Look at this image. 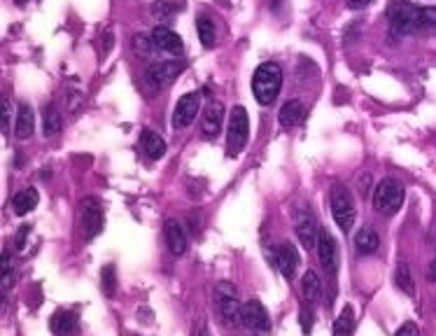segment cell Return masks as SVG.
Here are the masks:
<instances>
[{
    "mask_svg": "<svg viewBox=\"0 0 436 336\" xmlns=\"http://www.w3.org/2000/svg\"><path fill=\"white\" fill-rule=\"evenodd\" d=\"M387 21L394 35H408L436 24V7H418L411 0H392L387 5Z\"/></svg>",
    "mask_w": 436,
    "mask_h": 336,
    "instance_id": "6da1fadb",
    "label": "cell"
},
{
    "mask_svg": "<svg viewBox=\"0 0 436 336\" xmlns=\"http://www.w3.org/2000/svg\"><path fill=\"white\" fill-rule=\"evenodd\" d=\"M280 87H282V71L273 61H266L252 75V94H255V101L259 105H264V108L275 103V98L280 94Z\"/></svg>",
    "mask_w": 436,
    "mask_h": 336,
    "instance_id": "7a4b0ae2",
    "label": "cell"
},
{
    "mask_svg": "<svg viewBox=\"0 0 436 336\" xmlns=\"http://www.w3.org/2000/svg\"><path fill=\"white\" fill-rule=\"evenodd\" d=\"M404 203V185L396 178L380 180V185L373 192V208L385 217H392L399 212Z\"/></svg>",
    "mask_w": 436,
    "mask_h": 336,
    "instance_id": "3957f363",
    "label": "cell"
},
{
    "mask_svg": "<svg viewBox=\"0 0 436 336\" xmlns=\"http://www.w3.org/2000/svg\"><path fill=\"white\" fill-rule=\"evenodd\" d=\"M250 136V117L243 105H236L229 114V131H226V150L229 157H238L248 145Z\"/></svg>",
    "mask_w": 436,
    "mask_h": 336,
    "instance_id": "277c9868",
    "label": "cell"
},
{
    "mask_svg": "<svg viewBox=\"0 0 436 336\" xmlns=\"http://www.w3.org/2000/svg\"><path fill=\"white\" fill-rule=\"evenodd\" d=\"M329 203H332V217L336 220V224L341 227V232H350L355 224V203L353 196L348 194V189L343 185H334L332 194H329Z\"/></svg>",
    "mask_w": 436,
    "mask_h": 336,
    "instance_id": "5b68a950",
    "label": "cell"
},
{
    "mask_svg": "<svg viewBox=\"0 0 436 336\" xmlns=\"http://www.w3.org/2000/svg\"><path fill=\"white\" fill-rule=\"evenodd\" d=\"M215 308L226 325H238L243 320V304L236 296L234 285H229V282H219L215 287Z\"/></svg>",
    "mask_w": 436,
    "mask_h": 336,
    "instance_id": "8992f818",
    "label": "cell"
},
{
    "mask_svg": "<svg viewBox=\"0 0 436 336\" xmlns=\"http://www.w3.org/2000/svg\"><path fill=\"white\" fill-rule=\"evenodd\" d=\"M103 208L96 198H84L82 205H80V227H82V234L84 239H94L103 232Z\"/></svg>",
    "mask_w": 436,
    "mask_h": 336,
    "instance_id": "52a82bcc",
    "label": "cell"
},
{
    "mask_svg": "<svg viewBox=\"0 0 436 336\" xmlns=\"http://www.w3.org/2000/svg\"><path fill=\"white\" fill-rule=\"evenodd\" d=\"M243 323L257 334H269V330H271L269 311H266L264 304L257 301V299H248L246 304H243Z\"/></svg>",
    "mask_w": 436,
    "mask_h": 336,
    "instance_id": "ba28073f",
    "label": "cell"
},
{
    "mask_svg": "<svg viewBox=\"0 0 436 336\" xmlns=\"http://www.w3.org/2000/svg\"><path fill=\"white\" fill-rule=\"evenodd\" d=\"M198 110H201V96L196 91L191 94H185L175 105V112H173V126L175 128H187L191 121L196 119Z\"/></svg>",
    "mask_w": 436,
    "mask_h": 336,
    "instance_id": "9c48e42d",
    "label": "cell"
},
{
    "mask_svg": "<svg viewBox=\"0 0 436 336\" xmlns=\"http://www.w3.org/2000/svg\"><path fill=\"white\" fill-rule=\"evenodd\" d=\"M317 255L329 276H336V271H339V248H336V241L327 229H320L317 234Z\"/></svg>",
    "mask_w": 436,
    "mask_h": 336,
    "instance_id": "30bf717a",
    "label": "cell"
},
{
    "mask_svg": "<svg viewBox=\"0 0 436 336\" xmlns=\"http://www.w3.org/2000/svg\"><path fill=\"white\" fill-rule=\"evenodd\" d=\"M273 262H275V269H278L282 276L287 280H292L296 266H299V250H296L294 243H289V241L280 243V246L275 248Z\"/></svg>",
    "mask_w": 436,
    "mask_h": 336,
    "instance_id": "8fae6325",
    "label": "cell"
},
{
    "mask_svg": "<svg viewBox=\"0 0 436 336\" xmlns=\"http://www.w3.org/2000/svg\"><path fill=\"white\" fill-rule=\"evenodd\" d=\"M152 44L168 56H180L182 49H185L182 37L175 33V30L166 28V26H157L155 30H152Z\"/></svg>",
    "mask_w": 436,
    "mask_h": 336,
    "instance_id": "7c38bea8",
    "label": "cell"
},
{
    "mask_svg": "<svg viewBox=\"0 0 436 336\" xmlns=\"http://www.w3.org/2000/svg\"><path fill=\"white\" fill-rule=\"evenodd\" d=\"M164 234H166V246L175 257H182L189 250L187 232H185V227L178 222V220H168L166 227H164Z\"/></svg>",
    "mask_w": 436,
    "mask_h": 336,
    "instance_id": "4fadbf2b",
    "label": "cell"
},
{
    "mask_svg": "<svg viewBox=\"0 0 436 336\" xmlns=\"http://www.w3.org/2000/svg\"><path fill=\"white\" fill-rule=\"evenodd\" d=\"M180 71H182V64H175V61H168V64H157V66H152L150 71H147V84H150V89H152V91L162 89L164 84L171 82Z\"/></svg>",
    "mask_w": 436,
    "mask_h": 336,
    "instance_id": "5bb4252c",
    "label": "cell"
},
{
    "mask_svg": "<svg viewBox=\"0 0 436 336\" xmlns=\"http://www.w3.org/2000/svg\"><path fill=\"white\" fill-rule=\"evenodd\" d=\"M294 232L296 236H299L301 246L303 248H313L317 241V224L315 220H313V215H308V212H299V215L294 217Z\"/></svg>",
    "mask_w": 436,
    "mask_h": 336,
    "instance_id": "9a60e30c",
    "label": "cell"
},
{
    "mask_svg": "<svg viewBox=\"0 0 436 336\" xmlns=\"http://www.w3.org/2000/svg\"><path fill=\"white\" fill-rule=\"evenodd\" d=\"M222 119H224V108L219 103H212L208 110L203 114V121H201V131H203V138L208 140H215L219 131H222Z\"/></svg>",
    "mask_w": 436,
    "mask_h": 336,
    "instance_id": "2e32d148",
    "label": "cell"
},
{
    "mask_svg": "<svg viewBox=\"0 0 436 336\" xmlns=\"http://www.w3.org/2000/svg\"><path fill=\"white\" fill-rule=\"evenodd\" d=\"M140 150L145 152V157L152 159V162H157V159L164 157L166 152V143L159 133H155L152 128H143L140 133Z\"/></svg>",
    "mask_w": 436,
    "mask_h": 336,
    "instance_id": "e0dca14e",
    "label": "cell"
},
{
    "mask_svg": "<svg viewBox=\"0 0 436 336\" xmlns=\"http://www.w3.org/2000/svg\"><path fill=\"white\" fill-rule=\"evenodd\" d=\"M49 327L56 336H71L75 327H78V313L56 311L54 316L49 318Z\"/></svg>",
    "mask_w": 436,
    "mask_h": 336,
    "instance_id": "ac0fdd59",
    "label": "cell"
},
{
    "mask_svg": "<svg viewBox=\"0 0 436 336\" xmlns=\"http://www.w3.org/2000/svg\"><path fill=\"white\" fill-rule=\"evenodd\" d=\"M35 131V114L30 110V105L21 103L19 110H17V124H14V133H17V138L26 140L30 138Z\"/></svg>",
    "mask_w": 436,
    "mask_h": 336,
    "instance_id": "d6986e66",
    "label": "cell"
},
{
    "mask_svg": "<svg viewBox=\"0 0 436 336\" xmlns=\"http://www.w3.org/2000/svg\"><path fill=\"white\" fill-rule=\"evenodd\" d=\"M196 30H198V37H201V44L203 47H215L217 42V28H215V21H212L210 14L201 12L196 17Z\"/></svg>",
    "mask_w": 436,
    "mask_h": 336,
    "instance_id": "ffe728a7",
    "label": "cell"
},
{
    "mask_svg": "<svg viewBox=\"0 0 436 336\" xmlns=\"http://www.w3.org/2000/svg\"><path fill=\"white\" fill-rule=\"evenodd\" d=\"M355 246L362 255H373L378 248H380V236L376 229L371 227H362L355 236Z\"/></svg>",
    "mask_w": 436,
    "mask_h": 336,
    "instance_id": "44dd1931",
    "label": "cell"
},
{
    "mask_svg": "<svg viewBox=\"0 0 436 336\" xmlns=\"http://www.w3.org/2000/svg\"><path fill=\"white\" fill-rule=\"evenodd\" d=\"M303 117H305V108H303V103H299V101H287V103L280 108L278 121H280V126L292 128V126L299 124V121H301Z\"/></svg>",
    "mask_w": 436,
    "mask_h": 336,
    "instance_id": "7402d4cb",
    "label": "cell"
},
{
    "mask_svg": "<svg viewBox=\"0 0 436 336\" xmlns=\"http://www.w3.org/2000/svg\"><path fill=\"white\" fill-rule=\"evenodd\" d=\"M37 201H40V196H37V189L28 187V189H21V192L12 198V208H14L17 215H28V212L37 205Z\"/></svg>",
    "mask_w": 436,
    "mask_h": 336,
    "instance_id": "603a6c76",
    "label": "cell"
},
{
    "mask_svg": "<svg viewBox=\"0 0 436 336\" xmlns=\"http://www.w3.org/2000/svg\"><path fill=\"white\" fill-rule=\"evenodd\" d=\"M301 285H303L305 301H308V304H320V299H322V282H320L317 273L315 271H305Z\"/></svg>",
    "mask_w": 436,
    "mask_h": 336,
    "instance_id": "cb8c5ba5",
    "label": "cell"
},
{
    "mask_svg": "<svg viewBox=\"0 0 436 336\" xmlns=\"http://www.w3.org/2000/svg\"><path fill=\"white\" fill-rule=\"evenodd\" d=\"M353 330H355V311L353 306H343L341 316L334 323L332 336H353Z\"/></svg>",
    "mask_w": 436,
    "mask_h": 336,
    "instance_id": "d4e9b609",
    "label": "cell"
},
{
    "mask_svg": "<svg viewBox=\"0 0 436 336\" xmlns=\"http://www.w3.org/2000/svg\"><path fill=\"white\" fill-rule=\"evenodd\" d=\"M185 10V3L182 0H157L155 5H152V14H155L157 19H173L175 14H180Z\"/></svg>",
    "mask_w": 436,
    "mask_h": 336,
    "instance_id": "484cf974",
    "label": "cell"
},
{
    "mask_svg": "<svg viewBox=\"0 0 436 336\" xmlns=\"http://www.w3.org/2000/svg\"><path fill=\"white\" fill-rule=\"evenodd\" d=\"M61 126H63V121H61V114L56 110V105H47L42 112V131L47 138H52V136H56L61 131Z\"/></svg>",
    "mask_w": 436,
    "mask_h": 336,
    "instance_id": "4316f807",
    "label": "cell"
},
{
    "mask_svg": "<svg viewBox=\"0 0 436 336\" xmlns=\"http://www.w3.org/2000/svg\"><path fill=\"white\" fill-rule=\"evenodd\" d=\"M394 282H396V287L401 289L404 294H413L416 292V282H413V273H411V266L404 262L396 264V273H394Z\"/></svg>",
    "mask_w": 436,
    "mask_h": 336,
    "instance_id": "83f0119b",
    "label": "cell"
},
{
    "mask_svg": "<svg viewBox=\"0 0 436 336\" xmlns=\"http://www.w3.org/2000/svg\"><path fill=\"white\" fill-rule=\"evenodd\" d=\"M101 285H103V294L105 296H114V292H117V271H114V266L108 264L103 266V273H101Z\"/></svg>",
    "mask_w": 436,
    "mask_h": 336,
    "instance_id": "f1b7e54d",
    "label": "cell"
},
{
    "mask_svg": "<svg viewBox=\"0 0 436 336\" xmlns=\"http://www.w3.org/2000/svg\"><path fill=\"white\" fill-rule=\"evenodd\" d=\"M12 285V257H10V252H3V287L5 289H10Z\"/></svg>",
    "mask_w": 436,
    "mask_h": 336,
    "instance_id": "f546056e",
    "label": "cell"
},
{
    "mask_svg": "<svg viewBox=\"0 0 436 336\" xmlns=\"http://www.w3.org/2000/svg\"><path fill=\"white\" fill-rule=\"evenodd\" d=\"M299 320H301V327H303V334H310L313 330V308L308 304H303L301 311H299Z\"/></svg>",
    "mask_w": 436,
    "mask_h": 336,
    "instance_id": "4dcf8cb0",
    "label": "cell"
},
{
    "mask_svg": "<svg viewBox=\"0 0 436 336\" xmlns=\"http://www.w3.org/2000/svg\"><path fill=\"white\" fill-rule=\"evenodd\" d=\"M394 336H420V330L416 323H404L399 330H396Z\"/></svg>",
    "mask_w": 436,
    "mask_h": 336,
    "instance_id": "1f68e13d",
    "label": "cell"
},
{
    "mask_svg": "<svg viewBox=\"0 0 436 336\" xmlns=\"http://www.w3.org/2000/svg\"><path fill=\"white\" fill-rule=\"evenodd\" d=\"M3 117H5V133H10V126H12V103H10V98H5V112H3Z\"/></svg>",
    "mask_w": 436,
    "mask_h": 336,
    "instance_id": "d6a6232c",
    "label": "cell"
},
{
    "mask_svg": "<svg viewBox=\"0 0 436 336\" xmlns=\"http://www.w3.org/2000/svg\"><path fill=\"white\" fill-rule=\"evenodd\" d=\"M26 236H28V227H21V232L17 234V239H14V248L24 250L26 248Z\"/></svg>",
    "mask_w": 436,
    "mask_h": 336,
    "instance_id": "836d02e7",
    "label": "cell"
},
{
    "mask_svg": "<svg viewBox=\"0 0 436 336\" xmlns=\"http://www.w3.org/2000/svg\"><path fill=\"white\" fill-rule=\"evenodd\" d=\"M371 0H348V7L350 10H364L366 5H369Z\"/></svg>",
    "mask_w": 436,
    "mask_h": 336,
    "instance_id": "e575fe53",
    "label": "cell"
},
{
    "mask_svg": "<svg viewBox=\"0 0 436 336\" xmlns=\"http://www.w3.org/2000/svg\"><path fill=\"white\" fill-rule=\"evenodd\" d=\"M427 278H430V280H436V257L430 262V269H427Z\"/></svg>",
    "mask_w": 436,
    "mask_h": 336,
    "instance_id": "d590c367",
    "label": "cell"
},
{
    "mask_svg": "<svg viewBox=\"0 0 436 336\" xmlns=\"http://www.w3.org/2000/svg\"><path fill=\"white\" fill-rule=\"evenodd\" d=\"M198 336H210V332H208V327H203V330H201V334H198Z\"/></svg>",
    "mask_w": 436,
    "mask_h": 336,
    "instance_id": "8d00e7d4",
    "label": "cell"
},
{
    "mask_svg": "<svg viewBox=\"0 0 436 336\" xmlns=\"http://www.w3.org/2000/svg\"><path fill=\"white\" fill-rule=\"evenodd\" d=\"M219 3H224V5H229V3H231V0H219Z\"/></svg>",
    "mask_w": 436,
    "mask_h": 336,
    "instance_id": "74e56055",
    "label": "cell"
},
{
    "mask_svg": "<svg viewBox=\"0 0 436 336\" xmlns=\"http://www.w3.org/2000/svg\"><path fill=\"white\" fill-rule=\"evenodd\" d=\"M17 3H21V5H24V3H28V0H17Z\"/></svg>",
    "mask_w": 436,
    "mask_h": 336,
    "instance_id": "f35d334b",
    "label": "cell"
}]
</instances>
